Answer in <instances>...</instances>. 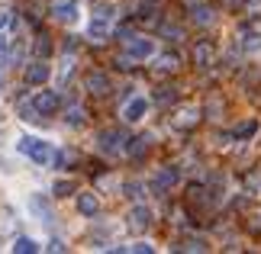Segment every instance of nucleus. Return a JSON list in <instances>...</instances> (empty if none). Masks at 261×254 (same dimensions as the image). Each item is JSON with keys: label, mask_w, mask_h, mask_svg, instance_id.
I'll list each match as a JSON object with an SVG mask.
<instances>
[{"label": "nucleus", "mask_w": 261, "mask_h": 254, "mask_svg": "<svg viewBox=\"0 0 261 254\" xmlns=\"http://www.w3.org/2000/svg\"><path fill=\"white\" fill-rule=\"evenodd\" d=\"M155 39H145V36H133L126 39V58L129 62H148V58H155Z\"/></svg>", "instance_id": "nucleus-3"}, {"label": "nucleus", "mask_w": 261, "mask_h": 254, "mask_svg": "<svg viewBox=\"0 0 261 254\" xmlns=\"http://www.w3.org/2000/svg\"><path fill=\"white\" fill-rule=\"evenodd\" d=\"M48 77H52V68H48V62H45V58H33V62L26 65V84H33V87H42Z\"/></svg>", "instance_id": "nucleus-7"}, {"label": "nucleus", "mask_w": 261, "mask_h": 254, "mask_svg": "<svg viewBox=\"0 0 261 254\" xmlns=\"http://www.w3.org/2000/svg\"><path fill=\"white\" fill-rule=\"evenodd\" d=\"M123 190H126L129 200H139V196H142V184H136V180H133V184H126Z\"/></svg>", "instance_id": "nucleus-26"}, {"label": "nucleus", "mask_w": 261, "mask_h": 254, "mask_svg": "<svg viewBox=\"0 0 261 254\" xmlns=\"http://www.w3.org/2000/svg\"><path fill=\"white\" fill-rule=\"evenodd\" d=\"M180 251H210V245H206V238H197V235H187L184 241L177 245Z\"/></svg>", "instance_id": "nucleus-17"}, {"label": "nucleus", "mask_w": 261, "mask_h": 254, "mask_svg": "<svg viewBox=\"0 0 261 254\" xmlns=\"http://www.w3.org/2000/svg\"><path fill=\"white\" fill-rule=\"evenodd\" d=\"M197 116H200L197 109H194V106H187V109H180V113H177L174 126H177V129H187V126H194V123H197Z\"/></svg>", "instance_id": "nucleus-18"}, {"label": "nucleus", "mask_w": 261, "mask_h": 254, "mask_svg": "<svg viewBox=\"0 0 261 254\" xmlns=\"http://www.w3.org/2000/svg\"><path fill=\"white\" fill-rule=\"evenodd\" d=\"M168 100H174V87H162V94H158V103H168Z\"/></svg>", "instance_id": "nucleus-28"}, {"label": "nucleus", "mask_w": 261, "mask_h": 254, "mask_svg": "<svg viewBox=\"0 0 261 254\" xmlns=\"http://www.w3.org/2000/svg\"><path fill=\"white\" fill-rule=\"evenodd\" d=\"M13 251H19V254H36V251H39V241L29 238V235H19V238L13 241Z\"/></svg>", "instance_id": "nucleus-15"}, {"label": "nucleus", "mask_w": 261, "mask_h": 254, "mask_svg": "<svg viewBox=\"0 0 261 254\" xmlns=\"http://www.w3.org/2000/svg\"><path fill=\"white\" fill-rule=\"evenodd\" d=\"M255 132H258V123H255V119H248V123H242V126H236V129H232V138H236V142H242V138H252Z\"/></svg>", "instance_id": "nucleus-16"}, {"label": "nucleus", "mask_w": 261, "mask_h": 254, "mask_svg": "<svg viewBox=\"0 0 261 254\" xmlns=\"http://www.w3.org/2000/svg\"><path fill=\"white\" fill-rule=\"evenodd\" d=\"M116 19V4L113 0H100L94 7V16H90V26H87V39H94V42H103L110 26H113Z\"/></svg>", "instance_id": "nucleus-2"}, {"label": "nucleus", "mask_w": 261, "mask_h": 254, "mask_svg": "<svg viewBox=\"0 0 261 254\" xmlns=\"http://www.w3.org/2000/svg\"><path fill=\"white\" fill-rule=\"evenodd\" d=\"M148 106H152V100L148 97H142V94H133L123 103V119L129 126H136V123H142V119L148 116Z\"/></svg>", "instance_id": "nucleus-4"}, {"label": "nucleus", "mask_w": 261, "mask_h": 254, "mask_svg": "<svg viewBox=\"0 0 261 254\" xmlns=\"http://www.w3.org/2000/svg\"><path fill=\"white\" fill-rule=\"evenodd\" d=\"M216 13H213V7H194V23L200 26H206V23H213Z\"/></svg>", "instance_id": "nucleus-21"}, {"label": "nucleus", "mask_w": 261, "mask_h": 254, "mask_svg": "<svg viewBox=\"0 0 261 254\" xmlns=\"http://www.w3.org/2000/svg\"><path fill=\"white\" fill-rule=\"evenodd\" d=\"M16 151L19 155H26L33 164L39 167H48V164H55V148H52V142H42V138H36V135H19L16 138Z\"/></svg>", "instance_id": "nucleus-1"}, {"label": "nucleus", "mask_w": 261, "mask_h": 254, "mask_svg": "<svg viewBox=\"0 0 261 254\" xmlns=\"http://www.w3.org/2000/svg\"><path fill=\"white\" fill-rule=\"evenodd\" d=\"M126 219H129V229L145 232L148 225H152V219H155V216H152V209H148L145 203H136V206L129 209V216H126Z\"/></svg>", "instance_id": "nucleus-9"}, {"label": "nucleus", "mask_w": 261, "mask_h": 254, "mask_svg": "<svg viewBox=\"0 0 261 254\" xmlns=\"http://www.w3.org/2000/svg\"><path fill=\"white\" fill-rule=\"evenodd\" d=\"M126 135L119 129H103L97 132V148L103 151V155H119V151H126Z\"/></svg>", "instance_id": "nucleus-5"}, {"label": "nucleus", "mask_w": 261, "mask_h": 254, "mask_svg": "<svg viewBox=\"0 0 261 254\" xmlns=\"http://www.w3.org/2000/svg\"><path fill=\"white\" fill-rule=\"evenodd\" d=\"M194 62L200 68H210V62H213V48H210V42H197L194 48Z\"/></svg>", "instance_id": "nucleus-13"}, {"label": "nucleus", "mask_w": 261, "mask_h": 254, "mask_svg": "<svg viewBox=\"0 0 261 254\" xmlns=\"http://www.w3.org/2000/svg\"><path fill=\"white\" fill-rule=\"evenodd\" d=\"M155 68L158 71H174L177 68V55H158L155 58Z\"/></svg>", "instance_id": "nucleus-23"}, {"label": "nucleus", "mask_w": 261, "mask_h": 254, "mask_svg": "<svg viewBox=\"0 0 261 254\" xmlns=\"http://www.w3.org/2000/svg\"><path fill=\"white\" fill-rule=\"evenodd\" d=\"M52 16L58 19V23H65V26H74L77 19H81V4H77V0H55Z\"/></svg>", "instance_id": "nucleus-6"}, {"label": "nucleus", "mask_w": 261, "mask_h": 254, "mask_svg": "<svg viewBox=\"0 0 261 254\" xmlns=\"http://www.w3.org/2000/svg\"><path fill=\"white\" fill-rule=\"evenodd\" d=\"M84 106H68V113H65V123L71 126V129H77V126H84Z\"/></svg>", "instance_id": "nucleus-19"}, {"label": "nucleus", "mask_w": 261, "mask_h": 254, "mask_svg": "<svg viewBox=\"0 0 261 254\" xmlns=\"http://www.w3.org/2000/svg\"><path fill=\"white\" fill-rule=\"evenodd\" d=\"M10 23H13V19H10V13H7V10H0V33H4Z\"/></svg>", "instance_id": "nucleus-29"}, {"label": "nucleus", "mask_w": 261, "mask_h": 254, "mask_svg": "<svg viewBox=\"0 0 261 254\" xmlns=\"http://www.w3.org/2000/svg\"><path fill=\"white\" fill-rule=\"evenodd\" d=\"M126 251H136V254H152L155 248L148 245V241H133V245H126Z\"/></svg>", "instance_id": "nucleus-25"}, {"label": "nucleus", "mask_w": 261, "mask_h": 254, "mask_svg": "<svg viewBox=\"0 0 261 254\" xmlns=\"http://www.w3.org/2000/svg\"><path fill=\"white\" fill-rule=\"evenodd\" d=\"M16 109H19V119H26V123H36V119H42V116H39V109L33 106V100H23Z\"/></svg>", "instance_id": "nucleus-20"}, {"label": "nucleus", "mask_w": 261, "mask_h": 254, "mask_svg": "<svg viewBox=\"0 0 261 254\" xmlns=\"http://www.w3.org/2000/svg\"><path fill=\"white\" fill-rule=\"evenodd\" d=\"M84 87L90 90V94L103 97L107 90H110V77L103 74V71H90V74H87V80H84Z\"/></svg>", "instance_id": "nucleus-11"}, {"label": "nucleus", "mask_w": 261, "mask_h": 254, "mask_svg": "<svg viewBox=\"0 0 261 254\" xmlns=\"http://www.w3.org/2000/svg\"><path fill=\"white\" fill-rule=\"evenodd\" d=\"M48 36H39V42H36V55H48Z\"/></svg>", "instance_id": "nucleus-27"}, {"label": "nucleus", "mask_w": 261, "mask_h": 254, "mask_svg": "<svg viewBox=\"0 0 261 254\" xmlns=\"http://www.w3.org/2000/svg\"><path fill=\"white\" fill-rule=\"evenodd\" d=\"M145 151H148V138H145V135H139V138H129V142H126V155L142 158Z\"/></svg>", "instance_id": "nucleus-14"}, {"label": "nucleus", "mask_w": 261, "mask_h": 254, "mask_svg": "<svg viewBox=\"0 0 261 254\" xmlns=\"http://www.w3.org/2000/svg\"><path fill=\"white\" fill-rule=\"evenodd\" d=\"M48 251H65V241H58V238H52V241H48Z\"/></svg>", "instance_id": "nucleus-30"}, {"label": "nucleus", "mask_w": 261, "mask_h": 254, "mask_svg": "<svg viewBox=\"0 0 261 254\" xmlns=\"http://www.w3.org/2000/svg\"><path fill=\"white\" fill-rule=\"evenodd\" d=\"M33 106L39 109V116H55V109L62 106V97H58L55 90H39L33 97Z\"/></svg>", "instance_id": "nucleus-8"}, {"label": "nucleus", "mask_w": 261, "mask_h": 254, "mask_svg": "<svg viewBox=\"0 0 261 254\" xmlns=\"http://www.w3.org/2000/svg\"><path fill=\"white\" fill-rule=\"evenodd\" d=\"M174 184H177V167H162V171L152 177V190H155V193H168Z\"/></svg>", "instance_id": "nucleus-10"}, {"label": "nucleus", "mask_w": 261, "mask_h": 254, "mask_svg": "<svg viewBox=\"0 0 261 254\" xmlns=\"http://www.w3.org/2000/svg\"><path fill=\"white\" fill-rule=\"evenodd\" d=\"M71 190H74V184H71V180H58V184L52 187V193H55V196H68Z\"/></svg>", "instance_id": "nucleus-24"}, {"label": "nucleus", "mask_w": 261, "mask_h": 254, "mask_svg": "<svg viewBox=\"0 0 261 254\" xmlns=\"http://www.w3.org/2000/svg\"><path fill=\"white\" fill-rule=\"evenodd\" d=\"M165 36H171V39H180V29H177V26H165Z\"/></svg>", "instance_id": "nucleus-31"}, {"label": "nucleus", "mask_w": 261, "mask_h": 254, "mask_svg": "<svg viewBox=\"0 0 261 254\" xmlns=\"http://www.w3.org/2000/svg\"><path fill=\"white\" fill-rule=\"evenodd\" d=\"M29 206H33V212H36V216H45V222L52 219V212H48V203H45L42 196H33V200H29Z\"/></svg>", "instance_id": "nucleus-22"}, {"label": "nucleus", "mask_w": 261, "mask_h": 254, "mask_svg": "<svg viewBox=\"0 0 261 254\" xmlns=\"http://www.w3.org/2000/svg\"><path fill=\"white\" fill-rule=\"evenodd\" d=\"M77 212L87 219H94L97 212H100V200H97V193H77Z\"/></svg>", "instance_id": "nucleus-12"}]
</instances>
